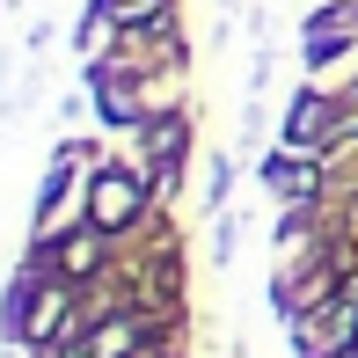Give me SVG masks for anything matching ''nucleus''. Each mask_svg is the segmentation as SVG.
I'll return each mask as SVG.
<instances>
[{"label":"nucleus","mask_w":358,"mask_h":358,"mask_svg":"<svg viewBox=\"0 0 358 358\" xmlns=\"http://www.w3.org/2000/svg\"><path fill=\"white\" fill-rule=\"evenodd\" d=\"M322 117H329V103H322V95H307V103L292 110V139H315V132H322Z\"/></svg>","instance_id":"nucleus-5"},{"label":"nucleus","mask_w":358,"mask_h":358,"mask_svg":"<svg viewBox=\"0 0 358 358\" xmlns=\"http://www.w3.org/2000/svg\"><path fill=\"white\" fill-rule=\"evenodd\" d=\"M271 183H278L285 198H307V190H315V169H307V161H285V154H278V161H271Z\"/></svg>","instance_id":"nucleus-2"},{"label":"nucleus","mask_w":358,"mask_h":358,"mask_svg":"<svg viewBox=\"0 0 358 358\" xmlns=\"http://www.w3.org/2000/svg\"><path fill=\"white\" fill-rule=\"evenodd\" d=\"M351 358H358V351H351Z\"/></svg>","instance_id":"nucleus-7"},{"label":"nucleus","mask_w":358,"mask_h":358,"mask_svg":"<svg viewBox=\"0 0 358 358\" xmlns=\"http://www.w3.org/2000/svg\"><path fill=\"white\" fill-rule=\"evenodd\" d=\"M88 213H95V227H124V220L139 213V176L103 169V176H95V190H88Z\"/></svg>","instance_id":"nucleus-1"},{"label":"nucleus","mask_w":358,"mask_h":358,"mask_svg":"<svg viewBox=\"0 0 358 358\" xmlns=\"http://www.w3.org/2000/svg\"><path fill=\"white\" fill-rule=\"evenodd\" d=\"M103 8H117V15H124V22H139V15H154V8H161V0H103Z\"/></svg>","instance_id":"nucleus-6"},{"label":"nucleus","mask_w":358,"mask_h":358,"mask_svg":"<svg viewBox=\"0 0 358 358\" xmlns=\"http://www.w3.org/2000/svg\"><path fill=\"white\" fill-rule=\"evenodd\" d=\"M146 146H154V154H161V161H169V169H176V154H183V117L154 124V132H146Z\"/></svg>","instance_id":"nucleus-4"},{"label":"nucleus","mask_w":358,"mask_h":358,"mask_svg":"<svg viewBox=\"0 0 358 358\" xmlns=\"http://www.w3.org/2000/svg\"><path fill=\"white\" fill-rule=\"evenodd\" d=\"M95 256H103V241H95V234H73L66 249H59V264H66L73 278H80V271H95Z\"/></svg>","instance_id":"nucleus-3"}]
</instances>
